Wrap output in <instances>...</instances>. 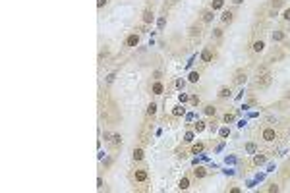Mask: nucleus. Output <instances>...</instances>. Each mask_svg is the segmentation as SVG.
<instances>
[{"instance_id":"nucleus-34","label":"nucleus","mask_w":290,"mask_h":193,"mask_svg":"<svg viewBox=\"0 0 290 193\" xmlns=\"http://www.w3.org/2000/svg\"><path fill=\"white\" fill-rule=\"evenodd\" d=\"M114 77H116V73H108V77H107V83H112V81H114Z\"/></svg>"},{"instance_id":"nucleus-28","label":"nucleus","mask_w":290,"mask_h":193,"mask_svg":"<svg viewBox=\"0 0 290 193\" xmlns=\"http://www.w3.org/2000/svg\"><path fill=\"white\" fill-rule=\"evenodd\" d=\"M205 129V122H197L195 124V131H203Z\"/></svg>"},{"instance_id":"nucleus-17","label":"nucleus","mask_w":290,"mask_h":193,"mask_svg":"<svg viewBox=\"0 0 290 193\" xmlns=\"http://www.w3.org/2000/svg\"><path fill=\"white\" fill-rule=\"evenodd\" d=\"M134 160H143V149H134Z\"/></svg>"},{"instance_id":"nucleus-40","label":"nucleus","mask_w":290,"mask_h":193,"mask_svg":"<svg viewBox=\"0 0 290 193\" xmlns=\"http://www.w3.org/2000/svg\"><path fill=\"white\" fill-rule=\"evenodd\" d=\"M232 2H234V4H242L244 0H232Z\"/></svg>"},{"instance_id":"nucleus-19","label":"nucleus","mask_w":290,"mask_h":193,"mask_svg":"<svg viewBox=\"0 0 290 193\" xmlns=\"http://www.w3.org/2000/svg\"><path fill=\"white\" fill-rule=\"evenodd\" d=\"M226 97H230V89H228V87H223L219 91V98H226Z\"/></svg>"},{"instance_id":"nucleus-33","label":"nucleus","mask_w":290,"mask_h":193,"mask_svg":"<svg viewBox=\"0 0 290 193\" xmlns=\"http://www.w3.org/2000/svg\"><path fill=\"white\" fill-rule=\"evenodd\" d=\"M283 18L286 19V21H290V8H286V10H284V14H283Z\"/></svg>"},{"instance_id":"nucleus-15","label":"nucleus","mask_w":290,"mask_h":193,"mask_svg":"<svg viewBox=\"0 0 290 193\" xmlns=\"http://www.w3.org/2000/svg\"><path fill=\"white\" fill-rule=\"evenodd\" d=\"M284 37H286V35H284V31H273V41H284Z\"/></svg>"},{"instance_id":"nucleus-5","label":"nucleus","mask_w":290,"mask_h":193,"mask_svg":"<svg viewBox=\"0 0 290 193\" xmlns=\"http://www.w3.org/2000/svg\"><path fill=\"white\" fill-rule=\"evenodd\" d=\"M137 43H139V35H137V33H134V35H130L128 39H126V47H130V48L137 47Z\"/></svg>"},{"instance_id":"nucleus-24","label":"nucleus","mask_w":290,"mask_h":193,"mask_svg":"<svg viewBox=\"0 0 290 193\" xmlns=\"http://www.w3.org/2000/svg\"><path fill=\"white\" fill-rule=\"evenodd\" d=\"M190 81H191V83H197V81H199V73L197 72H191L190 73Z\"/></svg>"},{"instance_id":"nucleus-13","label":"nucleus","mask_w":290,"mask_h":193,"mask_svg":"<svg viewBox=\"0 0 290 193\" xmlns=\"http://www.w3.org/2000/svg\"><path fill=\"white\" fill-rule=\"evenodd\" d=\"M251 48H254V52H263V48H265V43H263V41H255V43H254V47H251Z\"/></svg>"},{"instance_id":"nucleus-21","label":"nucleus","mask_w":290,"mask_h":193,"mask_svg":"<svg viewBox=\"0 0 290 193\" xmlns=\"http://www.w3.org/2000/svg\"><path fill=\"white\" fill-rule=\"evenodd\" d=\"M178 187H180V189H188V187H190V180H188V178H182L180 183H178Z\"/></svg>"},{"instance_id":"nucleus-16","label":"nucleus","mask_w":290,"mask_h":193,"mask_svg":"<svg viewBox=\"0 0 290 193\" xmlns=\"http://www.w3.org/2000/svg\"><path fill=\"white\" fill-rule=\"evenodd\" d=\"M211 21H213V10H207L203 14V23H211Z\"/></svg>"},{"instance_id":"nucleus-25","label":"nucleus","mask_w":290,"mask_h":193,"mask_svg":"<svg viewBox=\"0 0 290 193\" xmlns=\"http://www.w3.org/2000/svg\"><path fill=\"white\" fill-rule=\"evenodd\" d=\"M283 4H284V0H271V6L275 8V10H277V8H280Z\"/></svg>"},{"instance_id":"nucleus-2","label":"nucleus","mask_w":290,"mask_h":193,"mask_svg":"<svg viewBox=\"0 0 290 193\" xmlns=\"http://www.w3.org/2000/svg\"><path fill=\"white\" fill-rule=\"evenodd\" d=\"M277 137H279V133H277L273 128H265L263 131H261V139H263L265 143H273L277 141Z\"/></svg>"},{"instance_id":"nucleus-18","label":"nucleus","mask_w":290,"mask_h":193,"mask_svg":"<svg viewBox=\"0 0 290 193\" xmlns=\"http://www.w3.org/2000/svg\"><path fill=\"white\" fill-rule=\"evenodd\" d=\"M155 112H157V104L151 102V104L147 106V116H155Z\"/></svg>"},{"instance_id":"nucleus-9","label":"nucleus","mask_w":290,"mask_h":193,"mask_svg":"<svg viewBox=\"0 0 290 193\" xmlns=\"http://www.w3.org/2000/svg\"><path fill=\"white\" fill-rule=\"evenodd\" d=\"M223 8H224V0H213V2H211V10L213 12L223 10Z\"/></svg>"},{"instance_id":"nucleus-23","label":"nucleus","mask_w":290,"mask_h":193,"mask_svg":"<svg viewBox=\"0 0 290 193\" xmlns=\"http://www.w3.org/2000/svg\"><path fill=\"white\" fill-rule=\"evenodd\" d=\"M201 151H203V143H195V145L194 147H191V153H201Z\"/></svg>"},{"instance_id":"nucleus-41","label":"nucleus","mask_w":290,"mask_h":193,"mask_svg":"<svg viewBox=\"0 0 290 193\" xmlns=\"http://www.w3.org/2000/svg\"><path fill=\"white\" fill-rule=\"evenodd\" d=\"M286 98H288V101H290V93H288V97H286Z\"/></svg>"},{"instance_id":"nucleus-26","label":"nucleus","mask_w":290,"mask_h":193,"mask_svg":"<svg viewBox=\"0 0 290 193\" xmlns=\"http://www.w3.org/2000/svg\"><path fill=\"white\" fill-rule=\"evenodd\" d=\"M246 151H248L250 155H254V153H255V143H248V145H246Z\"/></svg>"},{"instance_id":"nucleus-38","label":"nucleus","mask_w":290,"mask_h":193,"mask_svg":"<svg viewBox=\"0 0 290 193\" xmlns=\"http://www.w3.org/2000/svg\"><path fill=\"white\" fill-rule=\"evenodd\" d=\"M220 135H223V137H226V135H228V129L223 128V129H220Z\"/></svg>"},{"instance_id":"nucleus-7","label":"nucleus","mask_w":290,"mask_h":193,"mask_svg":"<svg viewBox=\"0 0 290 193\" xmlns=\"http://www.w3.org/2000/svg\"><path fill=\"white\" fill-rule=\"evenodd\" d=\"M246 79H248L246 72H236V75H234V83H236V85H242V83H246Z\"/></svg>"},{"instance_id":"nucleus-35","label":"nucleus","mask_w":290,"mask_h":193,"mask_svg":"<svg viewBox=\"0 0 290 193\" xmlns=\"http://www.w3.org/2000/svg\"><path fill=\"white\" fill-rule=\"evenodd\" d=\"M269 191H271V193H277V191H279V186H275V183H273V186L269 187Z\"/></svg>"},{"instance_id":"nucleus-14","label":"nucleus","mask_w":290,"mask_h":193,"mask_svg":"<svg viewBox=\"0 0 290 193\" xmlns=\"http://www.w3.org/2000/svg\"><path fill=\"white\" fill-rule=\"evenodd\" d=\"M265 160H267V157H265V155H259V153H257L255 157H254V164H257V166H259V164H265Z\"/></svg>"},{"instance_id":"nucleus-30","label":"nucleus","mask_w":290,"mask_h":193,"mask_svg":"<svg viewBox=\"0 0 290 193\" xmlns=\"http://www.w3.org/2000/svg\"><path fill=\"white\" fill-rule=\"evenodd\" d=\"M190 102H191V104H199V97L197 95H191L190 97Z\"/></svg>"},{"instance_id":"nucleus-1","label":"nucleus","mask_w":290,"mask_h":193,"mask_svg":"<svg viewBox=\"0 0 290 193\" xmlns=\"http://www.w3.org/2000/svg\"><path fill=\"white\" fill-rule=\"evenodd\" d=\"M271 72H269L265 66H261V68H257V81H255V85L259 89H265L269 83H271Z\"/></svg>"},{"instance_id":"nucleus-36","label":"nucleus","mask_w":290,"mask_h":193,"mask_svg":"<svg viewBox=\"0 0 290 193\" xmlns=\"http://www.w3.org/2000/svg\"><path fill=\"white\" fill-rule=\"evenodd\" d=\"M97 6H99V8H103V6H107V0H97Z\"/></svg>"},{"instance_id":"nucleus-27","label":"nucleus","mask_w":290,"mask_h":193,"mask_svg":"<svg viewBox=\"0 0 290 193\" xmlns=\"http://www.w3.org/2000/svg\"><path fill=\"white\" fill-rule=\"evenodd\" d=\"M224 122H226V124H230V122H234V114H224Z\"/></svg>"},{"instance_id":"nucleus-11","label":"nucleus","mask_w":290,"mask_h":193,"mask_svg":"<svg viewBox=\"0 0 290 193\" xmlns=\"http://www.w3.org/2000/svg\"><path fill=\"white\" fill-rule=\"evenodd\" d=\"M220 19H223V23H230L232 19H234V14H232V12H223Z\"/></svg>"},{"instance_id":"nucleus-8","label":"nucleus","mask_w":290,"mask_h":193,"mask_svg":"<svg viewBox=\"0 0 290 193\" xmlns=\"http://www.w3.org/2000/svg\"><path fill=\"white\" fill-rule=\"evenodd\" d=\"M151 91H153V95H162V91H165V85H162L161 81H157V83L153 85V89H151Z\"/></svg>"},{"instance_id":"nucleus-12","label":"nucleus","mask_w":290,"mask_h":193,"mask_svg":"<svg viewBox=\"0 0 290 193\" xmlns=\"http://www.w3.org/2000/svg\"><path fill=\"white\" fill-rule=\"evenodd\" d=\"M151 21H153V10L147 8V10L143 12V23H151Z\"/></svg>"},{"instance_id":"nucleus-6","label":"nucleus","mask_w":290,"mask_h":193,"mask_svg":"<svg viewBox=\"0 0 290 193\" xmlns=\"http://www.w3.org/2000/svg\"><path fill=\"white\" fill-rule=\"evenodd\" d=\"M108 141H110V145H112L114 149H116V147H120V145H122V135H120V133H114V135H110Z\"/></svg>"},{"instance_id":"nucleus-31","label":"nucleus","mask_w":290,"mask_h":193,"mask_svg":"<svg viewBox=\"0 0 290 193\" xmlns=\"http://www.w3.org/2000/svg\"><path fill=\"white\" fill-rule=\"evenodd\" d=\"M190 101V95H186V93H180V102H188Z\"/></svg>"},{"instance_id":"nucleus-10","label":"nucleus","mask_w":290,"mask_h":193,"mask_svg":"<svg viewBox=\"0 0 290 193\" xmlns=\"http://www.w3.org/2000/svg\"><path fill=\"white\" fill-rule=\"evenodd\" d=\"M194 176H195L197 180H201V178H205V176H207V170L199 166V168H195V170H194Z\"/></svg>"},{"instance_id":"nucleus-20","label":"nucleus","mask_w":290,"mask_h":193,"mask_svg":"<svg viewBox=\"0 0 290 193\" xmlns=\"http://www.w3.org/2000/svg\"><path fill=\"white\" fill-rule=\"evenodd\" d=\"M203 112L207 114V116H215V112H217V108H215V106H205V108H203Z\"/></svg>"},{"instance_id":"nucleus-29","label":"nucleus","mask_w":290,"mask_h":193,"mask_svg":"<svg viewBox=\"0 0 290 193\" xmlns=\"http://www.w3.org/2000/svg\"><path fill=\"white\" fill-rule=\"evenodd\" d=\"M220 35H223V29H220V27H217V29H213V37H215V39H219Z\"/></svg>"},{"instance_id":"nucleus-4","label":"nucleus","mask_w":290,"mask_h":193,"mask_svg":"<svg viewBox=\"0 0 290 193\" xmlns=\"http://www.w3.org/2000/svg\"><path fill=\"white\" fill-rule=\"evenodd\" d=\"M147 178H149V174H147L145 168H141V170H136V172H134V180H136V182H147Z\"/></svg>"},{"instance_id":"nucleus-39","label":"nucleus","mask_w":290,"mask_h":193,"mask_svg":"<svg viewBox=\"0 0 290 193\" xmlns=\"http://www.w3.org/2000/svg\"><path fill=\"white\" fill-rule=\"evenodd\" d=\"M176 87H178V89H182V87H184V81H182V79H178V81H176Z\"/></svg>"},{"instance_id":"nucleus-37","label":"nucleus","mask_w":290,"mask_h":193,"mask_svg":"<svg viewBox=\"0 0 290 193\" xmlns=\"http://www.w3.org/2000/svg\"><path fill=\"white\" fill-rule=\"evenodd\" d=\"M165 23H166V19H165V18H161V21H159V27L162 29V27H165Z\"/></svg>"},{"instance_id":"nucleus-3","label":"nucleus","mask_w":290,"mask_h":193,"mask_svg":"<svg viewBox=\"0 0 290 193\" xmlns=\"http://www.w3.org/2000/svg\"><path fill=\"white\" fill-rule=\"evenodd\" d=\"M213 56H215V52H213V48H203V52H201V62H205V64H209L211 60H213Z\"/></svg>"},{"instance_id":"nucleus-22","label":"nucleus","mask_w":290,"mask_h":193,"mask_svg":"<svg viewBox=\"0 0 290 193\" xmlns=\"http://www.w3.org/2000/svg\"><path fill=\"white\" fill-rule=\"evenodd\" d=\"M184 114V106H174V110H172V116H182Z\"/></svg>"},{"instance_id":"nucleus-32","label":"nucleus","mask_w":290,"mask_h":193,"mask_svg":"<svg viewBox=\"0 0 290 193\" xmlns=\"http://www.w3.org/2000/svg\"><path fill=\"white\" fill-rule=\"evenodd\" d=\"M199 31H201V29H199V25L197 27L194 25V27H191V31H190V35H199Z\"/></svg>"}]
</instances>
